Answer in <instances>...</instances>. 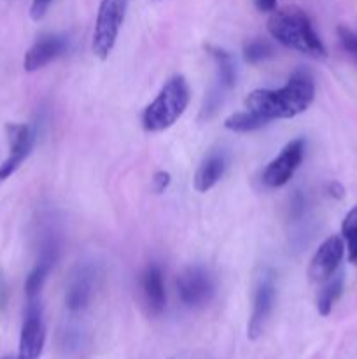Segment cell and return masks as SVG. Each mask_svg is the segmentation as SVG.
I'll list each match as a JSON object with an SVG mask.
<instances>
[{
    "mask_svg": "<svg viewBox=\"0 0 357 359\" xmlns=\"http://www.w3.org/2000/svg\"><path fill=\"white\" fill-rule=\"evenodd\" d=\"M315 98L314 77L307 70H298L286 86L279 90H254L245 98L247 111L262 116L268 121L289 119L301 114Z\"/></svg>",
    "mask_w": 357,
    "mask_h": 359,
    "instance_id": "cell-1",
    "label": "cell"
},
{
    "mask_svg": "<svg viewBox=\"0 0 357 359\" xmlns=\"http://www.w3.org/2000/svg\"><path fill=\"white\" fill-rule=\"evenodd\" d=\"M268 32L276 42L315 60L328 58V49L315 32L314 23L300 7L273 11L268 20Z\"/></svg>",
    "mask_w": 357,
    "mask_h": 359,
    "instance_id": "cell-2",
    "label": "cell"
},
{
    "mask_svg": "<svg viewBox=\"0 0 357 359\" xmlns=\"http://www.w3.org/2000/svg\"><path fill=\"white\" fill-rule=\"evenodd\" d=\"M189 86L182 76H175L161 88L142 114V125L147 132H163L184 114L189 105Z\"/></svg>",
    "mask_w": 357,
    "mask_h": 359,
    "instance_id": "cell-3",
    "label": "cell"
},
{
    "mask_svg": "<svg viewBox=\"0 0 357 359\" xmlns=\"http://www.w3.org/2000/svg\"><path fill=\"white\" fill-rule=\"evenodd\" d=\"M128 0H102L98 7L93 32V53L100 60H107L118 41L125 21Z\"/></svg>",
    "mask_w": 357,
    "mask_h": 359,
    "instance_id": "cell-4",
    "label": "cell"
},
{
    "mask_svg": "<svg viewBox=\"0 0 357 359\" xmlns=\"http://www.w3.org/2000/svg\"><path fill=\"white\" fill-rule=\"evenodd\" d=\"M6 135L10 153L0 165V184L6 182L23 165L35 146V128L27 123H7Z\"/></svg>",
    "mask_w": 357,
    "mask_h": 359,
    "instance_id": "cell-5",
    "label": "cell"
},
{
    "mask_svg": "<svg viewBox=\"0 0 357 359\" xmlns=\"http://www.w3.org/2000/svg\"><path fill=\"white\" fill-rule=\"evenodd\" d=\"M46 344V325L38 298L28 300L20 337V353L16 359H38Z\"/></svg>",
    "mask_w": 357,
    "mask_h": 359,
    "instance_id": "cell-6",
    "label": "cell"
},
{
    "mask_svg": "<svg viewBox=\"0 0 357 359\" xmlns=\"http://www.w3.org/2000/svg\"><path fill=\"white\" fill-rule=\"evenodd\" d=\"M304 147H307L304 139L290 140L280 151L279 156L270 161L268 167L262 172V182H265V186H268V188H282V186H286L294 175V172L300 168L301 161H303Z\"/></svg>",
    "mask_w": 357,
    "mask_h": 359,
    "instance_id": "cell-7",
    "label": "cell"
},
{
    "mask_svg": "<svg viewBox=\"0 0 357 359\" xmlns=\"http://www.w3.org/2000/svg\"><path fill=\"white\" fill-rule=\"evenodd\" d=\"M276 302V286L275 277L272 273L265 272L258 280V286L254 291V305H252V314L248 319L247 335L251 340H258L265 332L270 318L273 314Z\"/></svg>",
    "mask_w": 357,
    "mask_h": 359,
    "instance_id": "cell-8",
    "label": "cell"
},
{
    "mask_svg": "<svg viewBox=\"0 0 357 359\" xmlns=\"http://www.w3.org/2000/svg\"><path fill=\"white\" fill-rule=\"evenodd\" d=\"M214 279L203 266H188L177 279V291L188 307H203L214 294Z\"/></svg>",
    "mask_w": 357,
    "mask_h": 359,
    "instance_id": "cell-9",
    "label": "cell"
},
{
    "mask_svg": "<svg viewBox=\"0 0 357 359\" xmlns=\"http://www.w3.org/2000/svg\"><path fill=\"white\" fill-rule=\"evenodd\" d=\"M343 255H345V242L342 237L331 235L329 238H326L308 266V277L312 283H324L332 273L338 272Z\"/></svg>",
    "mask_w": 357,
    "mask_h": 359,
    "instance_id": "cell-10",
    "label": "cell"
},
{
    "mask_svg": "<svg viewBox=\"0 0 357 359\" xmlns=\"http://www.w3.org/2000/svg\"><path fill=\"white\" fill-rule=\"evenodd\" d=\"M69 48V41L65 35L49 34L42 35L34 46L27 51L23 60V67L27 72H35V70L44 69L51 62L63 55Z\"/></svg>",
    "mask_w": 357,
    "mask_h": 359,
    "instance_id": "cell-11",
    "label": "cell"
},
{
    "mask_svg": "<svg viewBox=\"0 0 357 359\" xmlns=\"http://www.w3.org/2000/svg\"><path fill=\"white\" fill-rule=\"evenodd\" d=\"M227 163H230V156L224 149H216L202 161L195 175V189L198 193H206L212 189L217 182L223 179L224 172H226Z\"/></svg>",
    "mask_w": 357,
    "mask_h": 359,
    "instance_id": "cell-12",
    "label": "cell"
},
{
    "mask_svg": "<svg viewBox=\"0 0 357 359\" xmlns=\"http://www.w3.org/2000/svg\"><path fill=\"white\" fill-rule=\"evenodd\" d=\"M56 258H58V245H56L55 241H48L42 248L37 265L34 266V270L28 273L27 280H24V293H27L28 300L38 298V293H41L46 279H48L52 266H55Z\"/></svg>",
    "mask_w": 357,
    "mask_h": 359,
    "instance_id": "cell-13",
    "label": "cell"
},
{
    "mask_svg": "<svg viewBox=\"0 0 357 359\" xmlns=\"http://www.w3.org/2000/svg\"><path fill=\"white\" fill-rule=\"evenodd\" d=\"M142 293L150 314L160 316L167 305V293H164L163 272L158 263H150L142 273Z\"/></svg>",
    "mask_w": 357,
    "mask_h": 359,
    "instance_id": "cell-14",
    "label": "cell"
},
{
    "mask_svg": "<svg viewBox=\"0 0 357 359\" xmlns=\"http://www.w3.org/2000/svg\"><path fill=\"white\" fill-rule=\"evenodd\" d=\"M93 284H94V273L90 269L79 270L77 276H74L72 283H70L69 290H66V307L72 312H79L88 307L93 297Z\"/></svg>",
    "mask_w": 357,
    "mask_h": 359,
    "instance_id": "cell-15",
    "label": "cell"
},
{
    "mask_svg": "<svg viewBox=\"0 0 357 359\" xmlns=\"http://www.w3.org/2000/svg\"><path fill=\"white\" fill-rule=\"evenodd\" d=\"M206 51L212 56L217 69V84L224 90H231L237 84V67L234 60L226 49H220L217 46H206Z\"/></svg>",
    "mask_w": 357,
    "mask_h": 359,
    "instance_id": "cell-16",
    "label": "cell"
},
{
    "mask_svg": "<svg viewBox=\"0 0 357 359\" xmlns=\"http://www.w3.org/2000/svg\"><path fill=\"white\" fill-rule=\"evenodd\" d=\"M324 287L321 290L317 297V311L321 316H329L331 314L332 307L335 304L338 302V298L342 297V291H343V273L335 272L328 280H324Z\"/></svg>",
    "mask_w": 357,
    "mask_h": 359,
    "instance_id": "cell-17",
    "label": "cell"
},
{
    "mask_svg": "<svg viewBox=\"0 0 357 359\" xmlns=\"http://www.w3.org/2000/svg\"><path fill=\"white\" fill-rule=\"evenodd\" d=\"M268 119H265L262 116L255 114L252 111H245V112H234L231 114L230 118L224 119V126H226L230 132H237V133H248V132H255V130H261L268 125Z\"/></svg>",
    "mask_w": 357,
    "mask_h": 359,
    "instance_id": "cell-18",
    "label": "cell"
},
{
    "mask_svg": "<svg viewBox=\"0 0 357 359\" xmlns=\"http://www.w3.org/2000/svg\"><path fill=\"white\" fill-rule=\"evenodd\" d=\"M342 235L343 242H345L346 245L349 262L357 265V205H354L352 209L346 212V216L343 217Z\"/></svg>",
    "mask_w": 357,
    "mask_h": 359,
    "instance_id": "cell-19",
    "label": "cell"
},
{
    "mask_svg": "<svg viewBox=\"0 0 357 359\" xmlns=\"http://www.w3.org/2000/svg\"><path fill=\"white\" fill-rule=\"evenodd\" d=\"M273 56H275V48H273L272 42L265 41V39H254L244 46V58L251 65L266 62Z\"/></svg>",
    "mask_w": 357,
    "mask_h": 359,
    "instance_id": "cell-20",
    "label": "cell"
},
{
    "mask_svg": "<svg viewBox=\"0 0 357 359\" xmlns=\"http://www.w3.org/2000/svg\"><path fill=\"white\" fill-rule=\"evenodd\" d=\"M224 93H226V90L220 88L219 84H216V86L206 93L205 102H203V107H202V116H200L203 121H209V119H212L214 116L217 114V111H219L220 105H223Z\"/></svg>",
    "mask_w": 357,
    "mask_h": 359,
    "instance_id": "cell-21",
    "label": "cell"
},
{
    "mask_svg": "<svg viewBox=\"0 0 357 359\" xmlns=\"http://www.w3.org/2000/svg\"><path fill=\"white\" fill-rule=\"evenodd\" d=\"M336 32H338V37H340V42H342L343 49H345V51L349 53L357 63V35L346 27H338V30Z\"/></svg>",
    "mask_w": 357,
    "mask_h": 359,
    "instance_id": "cell-22",
    "label": "cell"
},
{
    "mask_svg": "<svg viewBox=\"0 0 357 359\" xmlns=\"http://www.w3.org/2000/svg\"><path fill=\"white\" fill-rule=\"evenodd\" d=\"M52 4V0H34L30 6V18L34 21H38L42 20V18L46 16V13H48L49 6Z\"/></svg>",
    "mask_w": 357,
    "mask_h": 359,
    "instance_id": "cell-23",
    "label": "cell"
},
{
    "mask_svg": "<svg viewBox=\"0 0 357 359\" xmlns=\"http://www.w3.org/2000/svg\"><path fill=\"white\" fill-rule=\"evenodd\" d=\"M170 182H172V175L168 174V172H164V170L156 172L153 177V191L160 195V193H163L164 189L170 186Z\"/></svg>",
    "mask_w": 357,
    "mask_h": 359,
    "instance_id": "cell-24",
    "label": "cell"
},
{
    "mask_svg": "<svg viewBox=\"0 0 357 359\" xmlns=\"http://www.w3.org/2000/svg\"><path fill=\"white\" fill-rule=\"evenodd\" d=\"M303 214H304V198L301 196V193L298 191L296 195L293 196V200H290V216H293L294 219H300Z\"/></svg>",
    "mask_w": 357,
    "mask_h": 359,
    "instance_id": "cell-25",
    "label": "cell"
},
{
    "mask_svg": "<svg viewBox=\"0 0 357 359\" xmlns=\"http://www.w3.org/2000/svg\"><path fill=\"white\" fill-rule=\"evenodd\" d=\"M255 7L261 13H273L276 9V0H255Z\"/></svg>",
    "mask_w": 357,
    "mask_h": 359,
    "instance_id": "cell-26",
    "label": "cell"
},
{
    "mask_svg": "<svg viewBox=\"0 0 357 359\" xmlns=\"http://www.w3.org/2000/svg\"><path fill=\"white\" fill-rule=\"evenodd\" d=\"M328 191H329V195L335 196V198H338V200L343 198V195H345V188H343V186L336 181H332L331 184L328 186Z\"/></svg>",
    "mask_w": 357,
    "mask_h": 359,
    "instance_id": "cell-27",
    "label": "cell"
},
{
    "mask_svg": "<svg viewBox=\"0 0 357 359\" xmlns=\"http://www.w3.org/2000/svg\"><path fill=\"white\" fill-rule=\"evenodd\" d=\"M4 302H6V287H4V279L0 276V309L4 307Z\"/></svg>",
    "mask_w": 357,
    "mask_h": 359,
    "instance_id": "cell-28",
    "label": "cell"
},
{
    "mask_svg": "<svg viewBox=\"0 0 357 359\" xmlns=\"http://www.w3.org/2000/svg\"><path fill=\"white\" fill-rule=\"evenodd\" d=\"M4 359H13V358H4Z\"/></svg>",
    "mask_w": 357,
    "mask_h": 359,
    "instance_id": "cell-29",
    "label": "cell"
}]
</instances>
